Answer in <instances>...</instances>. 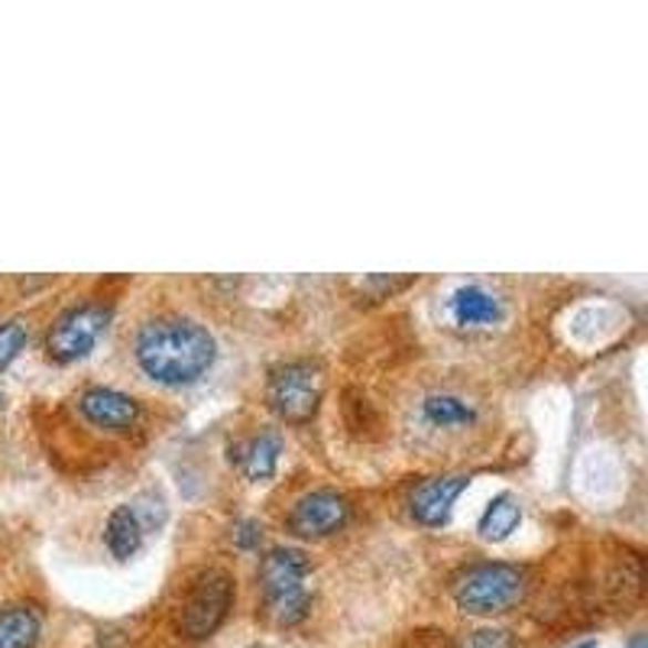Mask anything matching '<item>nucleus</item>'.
Listing matches in <instances>:
<instances>
[{
	"label": "nucleus",
	"mask_w": 648,
	"mask_h": 648,
	"mask_svg": "<svg viewBox=\"0 0 648 648\" xmlns=\"http://www.w3.org/2000/svg\"><path fill=\"white\" fill-rule=\"evenodd\" d=\"M422 415L425 422H432L434 429H461V425H474L476 422V409L454 395V392H434L422 402Z\"/></svg>",
	"instance_id": "2eb2a0df"
},
{
	"label": "nucleus",
	"mask_w": 648,
	"mask_h": 648,
	"mask_svg": "<svg viewBox=\"0 0 648 648\" xmlns=\"http://www.w3.org/2000/svg\"><path fill=\"white\" fill-rule=\"evenodd\" d=\"M279 451H282V444H279L276 432L250 434V438L230 444V464H237L247 480H269L276 474Z\"/></svg>",
	"instance_id": "9d476101"
},
{
	"label": "nucleus",
	"mask_w": 648,
	"mask_h": 648,
	"mask_svg": "<svg viewBox=\"0 0 648 648\" xmlns=\"http://www.w3.org/2000/svg\"><path fill=\"white\" fill-rule=\"evenodd\" d=\"M525 574L513 564H476L454 584V600L467 616H493L518 604Z\"/></svg>",
	"instance_id": "39448f33"
},
{
	"label": "nucleus",
	"mask_w": 648,
	"mask_h": 648,
	"mask_svg": "<svg viewBox=\"0 0 648 648\" xmlns=\"http://www.w3.org/2000/svg\"><path fill=\"white\" fill-rule=\"evenodd\" d=\"M321 392H325V377H321V367L311 360H286L269 370L266 399H269V409L282 422H292V425L308 422L318 412Z\"/></svg>",
	"instance_id": "20e7f679"
},
{
	"label": "nucleus",
	"mask_w": 648,
	"mask_h": 648,
	"mask_svg": "<svg viewBox=\"0 0 648 648\" xmlns=\"http://www.w3.org/2000/svg\"><path fill=\"white\" fill-rule=\"evenodd\" d=\"M308 555L299 548H269L259 562V590L263 606L279 626H299L308 616V590H305V574H308Z\"/></svg>",
	"instance_id": "f03ea898"
},
{
	"label": "nucleus",
	"mask_w": 648,
	"mask_h": 648,
	"mask_svg": "<svg viewBox=\"0 0 648 648\" xmlns=\"http://www.w3.org/2000/svg\"><path fill=\"white\" fill-rule=\"evenodd\" d=\"M27 347V325L20 318L3 321L0 325V373L20 357V350Z\"/></svg>",
	"instance_id": "dca6fc26"
},
{
	"label": "nucleus",
	"mask_w": 648,
	"mask_h": 648,
	"mask_svg": "<svg viewBox=\"0 0 648 648\" xmlns=\"http://www.w3.org/2000/svg\"><path fill=\"white\" fill-rule=\"evenodd\" d=\"M104 542H107V552L117 558V562H130L140 545H143V518H140V510L136 506H117L111 516H107V525H104Z\"/></svg>",
	"instance_id": "f8f14e48"
},
{
	"label": "nucleus",
	"mask_w": 648,
	"mask_h": 648,
	"mask_svg": "<svg viewBox=\"0 0 648 648\" xmlns=\"http://www.w3.org/2000/svg\"><path fill=\"white\" fill-rule=\"evenodd\" d=\"M632 648H646V639L639 636V639H636V646H632Z\"/></svg>",
	"instance_id": "6ab92c4d"
},
{
	"label": "nucleus",
	"mask_w": 648,
	"mask_h": 648,
	"mask_svg": "<svg viewBox=\"0 0 648 648\" xmlns=\"http://www.w3.org/2000/svg\"><path fill=\"white\" fill-rule=\"evenodd\" d=\"M79 412L85 415V422H91L94 429L127 432L140 419V402L133 395H127V392H121V389L88 387L79 395Z\"/></svg>",
	"instance_id": "6e6552de"
},
{
	"label": "nucleus",
	"mask_w": 648,
	"mask_h": 648,
	"mask_svg": "<svg viewBox=\"0 0 648 648\" xmlns=\"http://www.w3.org/2000/svg\"><path fill=\"white\" fill-rule=\"evenodd\" d=\"M40 639V616L33 606H3L0 609V648H33Z\"/></svg>",
	"instance_id": "ddd939ff"
},
{
	"label": "nucleus",
	"mask_w": 648,
	"mask_h": 648,
	"mask_svg": "<svg viewBox=\"0 0 648 648\" xmlns=\"http://www.w3.org/2000/svg\"><path fill=\"white\" fill-rule=\"evenodd\" d=\"M350 518V503L338 490H311L292 506L289 513V532L299 538H328L341 532Z\"/></svg>",
	"instance_id": "0eeeda50"
},
{
	"label": "nucleus",
	"mask_w": 648,
	"mask_h": 648,
	"mask_svg": "<svg viewBox=\"0 0 648 648\" xmlns=\"http://www.w3.org/2000/svg\"><path fill=\"white\" fill-rule=\"evenodd\" d=\"M0 409H3V392H0Z\"/></svg>",
	"instance_id": "aec40b11"
},
{
	"label": "nucleus",
	"mask_w": 648,
	"mask_h": 648,
	"mask_svg": "<svg viewBox=\"0 0 648 648\" xmlns=\"http://www.w3.org/2000/svg\"><path fill=\"white\" fill-rule=\"evenodd\" d=\"M107 321H111V308L101 302H82L65 308L52 321V328L45 335V353L55 363H75V360H82V357H88L94 350L97 338L107 328Z\"/></svg>",
	"instance_id": "423d86ee"
},
{
	"label": "nucleus",
	"mask_w": 648,
	"mask_h": 648,
	"mask_svg": "<svg viewBox=\"0 0 648 648\" xmlns=\"http://www.w3.org/2000/svg\"><path fill=\"white\" fill-rule=\"evenodd\" d=\"M457 648H516V639L506 629H474Z\"/></svg>",
	"instance_id": "f3484780"
},
{
	"label": "nucleus",
	"mask_w": 648,
	"mask_h": 648,
	"mask_svg": "<svg viewBox=\"0 0 648 648\" xmlns=\"http://www.w3.org/2000/svg\"><path fill=\"white\" fill-rule=\"evenodd\" d=\"M518 518H522V503L513 493H500L476 522V532L483 542H506L516 532Z\"/></svg>",
	"instance_id": "4468645a"
},
{
	"label": "nucleus",
	"mask_w": 648,
	"mask_h": 648,
	"mask_svg": "<svg viewBox=\"0 0 648 648\" xmlns=\"http://www.w3.org/2000/svg\"><path fill=\"white\" fill-rule=\"evenodd\" d=\"M467 476L454 474V476H432L425 483L415 486L409 506H412V516L419 518L422 525H444L451 510H454V500L467 490Z\"/></svg>",
	"instance_id": "1a4fd4ad"
},
{
	"label": "nucleus",
	"mask_w": 648,
	"mask_h": 648,
	"mask_svg": "<svg viewBox=\"0 0 648 648\" xmlns=\"http://www.w3.org/2000/svg\"><path fill=\"white\" fill-rule=\"evenodd\" d=\"M133 350L140 370L150 380L163 387H188L212 370L217 344L205 325L182 315H166L140 328Z\"/></svg>",
	"instance_id": "f257e3e1"
},
{
	"label": "nucleus",
	"mask_w": 648,
	"mask_h": 648,
	"mask_svg": "<svg viewBox=\"0 0 648 648\" xmlns=\"http://www.w3.org/2000/svg\"><path fill=\"white\" fill-rule=\"evenodd\" d=\"M230 538H234V545H237V548L250 552V548H257L259 545V525L254 522V518H240V522H234Z\"/></svg>",
	"instance_id": "a211bd4d"
},
{
	"label": "nucleus",
	"mask_w": 648,
	"mask_h": 648,
	"mask_svg": "<svg viewBox=\"0 0 648 648\" xmlns=\"http://www.w3.org/2000/svg\"><path fill=\"white\" fill-rule=\"evenodd\" d=\"M234 604V577L227 570H205L198 574L175 613V629L188 642H202L215 636L217 626L227 619V609Z\"/></svg>",
	"instance_id": "7ed1b4c3"
},
{
	"label": "nucleus",
	"mask_w": 648,
	"mask_h": 648,
	"mask_svg": "<svg viewBox=\"0 0 648 648\" xmlns=\"http://www.w3.org/2000/svg\"><path fill=\"white\" fill-rule=\"evenodd\" d=\"M451 318L457 328H490L503 318V302L483 286H461L451 296Z\"/></svg>",
	"instance_id": "9b49d317"
}]
</instances>
